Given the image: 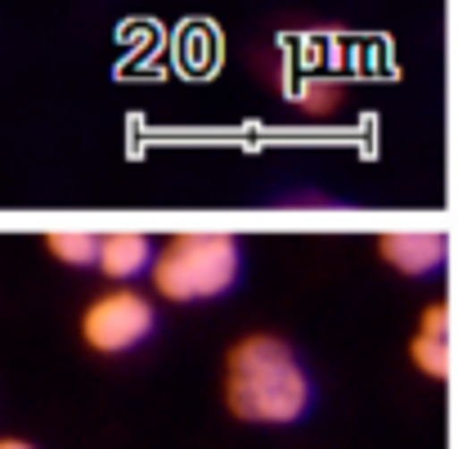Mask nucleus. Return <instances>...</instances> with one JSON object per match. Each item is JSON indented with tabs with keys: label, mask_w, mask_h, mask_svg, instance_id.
Returning a JSON list of instances; mask_svg holds the SVG:
<instances>
[{
	"label": "nucleus",
	"mask_w": 458,
	"mask_h": 449,
	"mask_svg": "<svg viewBox=\"0 0 458 449\" xmlns=\"http://www.w3.org/2000/svg\"><path fill=\"white\" fill-rule=\"evenodd\" d=\"M220 395L248 427H297L315 409V377L279 333H243L225 351Z\"/></svg>",
	"instance_id": "f257e3e1"
},
{
	"label": "nucleus",
	"mask_w": 458,
	"mask_h": 449,
	"mask_svg": "<svg viewBox=\"0 0 458 449\" xmlns=\"http://www.w3.org/2000/svg\"><path fill=\"white\" fill-rule=\"evenodd\" d=\"M248 252L243 239L229 230H184L171 234L153 257V292L171 306H198L220 301L243 284Z\"/></svg>",
	"instance_id": "f03ea898"
},
{
	"label": "nucleus",
	"mask_w": 458,
	"mask_h": 449,
	"mask_svg": "<svg viewBox=\"0 0 458 449\" xmlns=\"http://www.w3.org/2000/svg\"><path fill=\"white\" fill-rule=\"evenodd\" d=\"M153 328H157V306L131 284H113L108 292L90 297L81 310V342L95 355H131L153 337Z\"/></svg>",
	"instance_id": "7ed1b4c3"
},
{
	"label": "nucleus",
	"mask_w": 458,
	"mask_h": 449,
	"mask_svg": "<svg viewBox=\"0 0 458 449\" xmlns=\"http://www.w3.org/2000/svg\"><path fill=\"white\" fill-rule=\"evenodd\" d=\"M377 257L404 279H431L449 261V239L440 230H391L377 234Z\"/></svg>",
	"instance_id": "20e7f679"
},
{
	"label": "nucleus",
	"mask_w": 458,
	"mask_h": 449,
	"mask_svg": "<svg viewBox=\"0 0 458 449\" xmlns=\"http://www.w3.org/2000/svg\"><path fill=\"white\" fill-rule=\"evenodd\" d=\"M409 360L431 382L449 377V306L445 301H431L418 315V328H413V342H409Z\"/></svg>",
	"instance_id": "39448f33"
},
{
	"label": "nucleus",
	"mask_w": 458,
	"mask_h": 449,
	"mask_svg": "<svg viewBox=\"0 0 458 449\" xmlns=\"http://www.w3.org/2000/svg\"><path fill=\"white\" fill-rule=\"evenodd\" d=\"M153 257H157V243L140 230H113L99 239V270L113 284H135L140 275L153 270Z\"/></svg>",
	"instance_id": "423d86ee"
},
{
	"label": "nucleus",
	"mask_w": 458,
	"mask_h": 449,
	"mask_svg": "<svg viewBox=\"0 0 458 449\" xmlns=\"http://www.w3.org/2000/svg\"><path fill=\"white\" fill-rule=\"evenodd\" d=\"M99 239L104 234H90V230H50L46 234V252L55 261H64V266L86 270V266H99Z\"/></svg>",
	"instance_id": "0eeeda50"
},
{
	"label": "nucleus",
	"mask_w": 458,
	"mask_h": 449,
	"mask_svg": "<svg viewBox=\"0 0 458 449\" xmlns=\"http://www.w3.org/2000/svg\"><path fill=\"white\" fill-rule=\"evenodd\" d=\"M297 104L306 108V113H333L337 104H342V90L333 86V81H306L301 90H297Z\"/></svg>",
	"instance_id": "6e6552de"
},
{
	"label": "nucleus",
	"mask_w": 458,
	"mask_h": 449,
	"mask_svg": "<svg viewBox=\"0 0 458 449\" xmlns=\"http://www.w3.org/2000/svg\"><path fill=\"white\" fill-rule=\"evenodd\" d=\"M0 449H37L32 440H19V436H0Z\"/></svg>",
	"instance_id": "1a4fd4ad"
}]
</instances>
